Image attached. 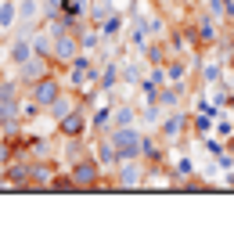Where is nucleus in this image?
<instances>
[{
    "label": "nucleus",
    "instance_id": "1",
    "mask_svg": "<svg viewBox=\"0 0 234 252\" xmlns=\"http://www.w3.org/2000/svg\"><path fill=\"white\" fill-rule=\"evenodd\" d=\"M68 177H72L76 191H101V184H104V169L94 158V152L76 158V162H68Z\"/></svg>",
    "mask_w": 234,
    "mask_h": 252
},
{
    "label": "nucleus",
    "instance_id": "2",
    "mask_svg": "<svg viewBox=\"0 0 234 252\" xmlns=\"http://www.w3.org/2000/svg\"><path fill=\"white\" fill-rule=\"evenodd\" d=\"M68 90V83H65V72L62 68H54V72H47L40 83H33V87H26V97H33L40 108H51L58 97H62Z\"/></svg>",
    "mask_w": 234,
    "mask_h": 252
},
{
    "label": "nucleus",
    "instance_id": "3",
    "mask_svg": "<svg viewBox=\"0 0 234 252\" xmlns=\"http://www.w3.org/2000/svg\"><path fill=\"white\" fill-rule=\"evenodd\" d=\"M148 169H151V162H144V158H123V162L115 166L112 180H115L119 191H137V188H144Z\"/></svg>",
    "mask_w": 234,
    "mask_h": 252
},
{
    "label": "nucleus",
    "instance_id": "4",
    "mask_svg": "<svg viewBox=\"0 0 234 252\" xmlns=\"http://www.w3.org/2000/svg\"><path fill=\"white\" fill-rule=\"evenodd\" d=\"M108 137L119 158H140V148H144V130L140 126H115V130H108Z\"/></svg>",
    "mask_w": 234,
    "mask_h": 252
},
{
    "label": "nucleus",
    "instance_id": "5",
    "mask_svg": "<svg viewBox=\"0 0 234 252\" xmlns=\"http://www.w3.org/2000/svg\"><path fill=\"white\" fill-rule=\"evenodd\" d=\"M187 130H191V112H187V108H169L166 119H162V126H159L155 133H159L166 144H180Z\"/></svg>",
    "mask_w": 234,
    "mask_h": 252
},
{
    "label": "nucleus",
    "instance_id": "6",
    "mask_svg": "<svg viewBox=\"0 0 234 252\" xmlns=\"http://www.w3.org/2000/svg\"><path fill=\"white\" fill-rule=\"evenodd\" d=\"M79 54H83V43H79V36H76V29H65V32H58L54 36V65L58 68H68Z\"/></svg>",
    "mask_w": 234,
    "mask_h": 252
},
{
    "label": "nucleus",
    "instance_id": "7",
    "mask_svg": "<svg viewBox=\"0 0 234 252\" xmlns=\"http://www.w3.org/2000/svg\"><path fill=\"white\" fill-rule=\"evenodd\" d=\"M224 22L220 18H213L209 11H198V18H195V32H198V43H202V51H209V47H220L224 43Z\"/></svg>",
    "mask_w": 234,
    "mask_h": 252
},
{
    "label": "nucleus",
    "instance_id": "8",
    "mask_svg": "<svg viewBox=\"0 0 234 252\" xmlns=\"http://www.w3.org/2000/svg\"><path fill=\"white\" fill-rule=\"evenodd\" d=\"M54 68H58V65H54L51 58H43V54H33L26 65H18V68H15V79H18L22 87H33V83H40L47 72H54Z\"/></svg>",
    "mask_w": 234,
    "mask_h": 252
},
{
    "label": "nucleus",
    "instance_id": "9",
    "mask_svg": "<svg viewBox=\"0 0 234 252\" xmlns=\"http://www.w3.org/2000/svg\"><path fill=\"white\" fill-rule=\"evenodd\" d=\"M33 54H36V51H33V36H29V32H11V40H7V47H4L7 65L18 68V65H26Z\"/></svg>",
    "mask_w": 234,
    "mask_h": 252
},
{
    "label": "nucleus",
    "instance_id": "10",
    "mask_svg": "<svg viewBox=\"0 0 234 252\" xmlns=\"http://www.w3.org/2000/svg\"><path fill=\"white\" fill-rule=\"evenodd\" d=\"M87 130H90V108L87 105H79L76 112H68L65 119H58V133H62L65 141H68V137H83Z\"/></svg>",
    "mask_w": 234,
    "mask_h": 252
},
{
    "label": "nucleus",
    "instance_id": "11",
    "mask_svg": "<svg viewBox=\"0 0 234 252\" xmlns=\"http://www.w3.org/2000/svg\"><path fill=\"white\" fill-rule=\"evenodd\" d=\"M94 158H98V162H101V169H104V173H115V166L123 162V158H119V152H115V144H112V137H108V133H101V137H98V148H94Z\"/></svg>",
    "mask_w": 234,
    "mask_h": 252
},
{
    "label": "nucleus",
    "instance_id": "12",
    "mask_svg": "<svg viewBox=\"0 0 234 252\" xmlns=\"http://www.w3.org/2000/svg\"><path fill=\"white\" fill-rule=\"evenodd\" d=\"M79 105H87V97H83V94H79V90H65V94H62V97H58V101H54V105H51V108H47V112H51V119L58 123V119H65V116H68V112H76Z\"/></svg>",
    "mask_w": 234,
    "mask_h": 252
},
{
    "label": "nucleus",
    "instance_id": "13",
    "mask_svg": "<svg viewBox=\"0 0 234 252\" xmlns=\"http://www.w3.org/2000/svg\"><path fill=\"white\" fill-rule=\"evenodd\" d=\"M119 83H123V65L119 62H101L98 65V87L108 94V90H115Z\"/></svg>",
    "mask_w": 234,
    "mask_h": 252
},
{
    "label": "nucleus",
    "instance_id": "14",
    "mask_svg": "<svg viewBox=\"0 0 234 252\" xmlns=\"http://www.w3.org/2000/svg\"><path fill=\"white\" fill-rule=\"evenodd\" d=\"M18 29V0H0V32L11 36Z\"/></svg>",
    "mask_w": 234,
    "mask_h": 252
},
{
    "label": "nucleus",
    "instance_id": "15",
    "mask_svg": "<svg viewBox=\"0 0 234 252\" xmlns=\"http://www.w3.org/2000/svg\"><path fill=\"white\" fill-rule=\"evenodd\" d=\"M33 51L36 54H43V58H54V32L47 29V22L33 32Z\"/></svg>",
    "mask_w": 234,
    "mask_h": 252
},
{
    "label": "nucleus",
    "instance_id": "16",
    "mask_svg": "<svg viewBox=\"0 0 234 252\" xmlns=\"http://www.w3.org/2000/svg\"><path fill=\"white\" fill-rule=\"evenodd\" d=\"M162 144H166V141H162L159 133H155V137L144 133V148H140V158H144V162H151V166H159V162H162Z\"/></svg>",
    "mask_w": 234,
    "mask_h": 252
},
{
    "label": "nucleus",
    "instance_id": "17",
    "mask_svg": "<svg viewBox=\"0 0 234 252\" xmlns=\"http://www.w3.org/2000/svg\"><path fill=\"white\" fill-rule=\"evenodd\" d=\"M112 112H115V108H108V105H101V108H94V112H90V130L98 133V137H101V133H108L112 126H115V123H112Z\"/></svg>",
    "mask_w": 234,
    "mask_h": 252
},
{
    "label": "nucleus",
    "instance_id": "18",
    "mask_svg": "<svg viewBox=\"0 0 234 252\" xmlns=\"http://www.w3.org/2000/svg\"><path fill=\"white\" fill-rule=\"evenodd\" d=\"M205 11L220 22H234V0H205Z\"/></svg>",
    "mask_w": 234,
    "mask_h": 252
},
{
    "label": "nucleus",
    "instance_id": "19",
    "mask_svg": "<svg viewBox=\"0 0 234 252\" xmlns=\"http://www.w3.org/2000/svg\"><path fill=\"white\" fill-rule=\"evenodd\" d=\"M115 11H119V7H115L112 0H90V15H87V18L94 22V26H101L108 15H115Z\"/></svg>",
    "mask_w": 234,
    "mask_h": 252
},
{
    "label": "nucleus",
    "instance_id": "20",
    "mask_svg": "<svg viewBox=\"0 0 234 252\" xmlns=\"http://www.w3.org/2000/svg\"><path fill=\"white\" fill-rule=\"evenodd\" d=\"M112 123H115V126H137V123H140V112L130 108V105H115ZM115 126H112V130H115Z\"/></svg>",
    "mask_w": 234,
    "mask_h": 252
},
{
    "label": "nucleus",
    "instance_id": "21",
    "mask_svg": "<svg viewBox=\"0 0 234 252\" xmlns=\"http://www.w3.org/2000/svg\"><path fill=\"white\" fill-rule=\"evenodd\" d=\"M166 58H169V47L162 40H151L148 47H144V62L148 65H166Z\"/></svg>",
    "mask_w": 234,
    "mask_h": 252
},
{
    "label": "nucleus",
    "instance_id": "22",
    "mask_svg": "<svg viewBox=\"0 0 234 252\" xmlns=\"http://www.w3.org/2000/svg\"><path fill=\"white\" fill-rule=\"evenodd\" d=\"M166 76H169V83H184L187 79V65H184L180 54H169L166 58Z\"/></svg>",
    "mask_w": 234,
    "mask_h": 252
},
{
    "label": "nucleus",
    "instance_id": "23",
    "mask_svg": "<svg viewBox=\"0 0 234 252\" xmlns=\"http://www.w3.org/2000/svg\"><path fill=\"white\" fill-rule=\"evenodd\" d=\"M123 22H126V11H115V15H108V18L101 22V36H104V40L119 36V32H123Z\"/></svg>",
    "mask_w": 234,
    "mask_h": 252
},
{
    "label": "nucleus",
    "instance_id": "24",
    "mask_svg": "<svg viewBox=\"0 0 234 252\" xmlns=\"http://www.w3.org/2000/svg\"><path fill=\"white\" fill-rule=\"evenodd\" d=\"M162 119H166V108L162 105H144V112H140V123H144L148 130H159Z\"/></svg>",
    "mask_w": 234,
    "mask_h": 252
},
{
    "label": "nucleus",
    "instance_id": "25",
    "mask_svg": "<svg viewBox=\"0 0 234 252\" xmlns=\"http://www.w3.org/2000/svg\"><path fill=\"white\" fill-rule=\"evenodd\" d=\"M213 123H216V116H209V112H191V130H195L198 137H209V133H213Z\"/></svg>",
    "mask_w": 234,
    "mask_h": 252
},
{
    "label": "nucleus",
    "instance_id": "26",
    "mask_svg": "<svg viewBox=\"0 0 234 252\" xmlns=\"http://www.w3.org/2000/svg\"><path fill=\"white\" fill-rule=\"evenodd\" d=\"M202 83H224V65H220L216 58L202 62Z\"/></svg>",
    "mask_w": 234,
    "mask_h": 252
},
{
    "label": "nucleus",
    "instance_id": "27",
    "mask_svg": "<svg viewBox=\"0 0 234 252\" xmlns=\"http://www.w3.org/2000/svg\"><path fill=\"white\" fill-rule=\"evenodd\" d=\"M18 94H22V83H18V79H0V101L18 105Z\"/></svg>",
    "mask_w": 234,
    "mask_h": 252
},
{
    "label": "nucleus",
    "instance_id": "28",
    "mask_svg": "<svg viewBox=\"0 0 234 252\" xmlns=\"http://www.w3.org/2000/svg\"><path fill=\"white\" fill-rule=\"evenodd\" d=\"M140 79H144V65H137V62H123V83L140 87Z\"/></svg>",
    "mask_w": 234,
    "mask_h": 252
},
{
    "label": "nucleus",
    "instance_id": "29",
    "mask_svg": "<svg viewBox=\"0 0 234 252\" xmlns=\"http://www.w3.org/2000/svg\"><path fill=\"white\" fill-rule=\"evenodd\" d=\"M202 148L209 152V158H220V155L227 152V148H224V137H213V133H209V137H202Z\"/></svg>",
    "mask_w": 234,
    "mask_h": 252
},
{
    "label": "nucleus",
    "instance_id": "30",
    "mask_svg": "<svg viewBox=\"0 0 234 252\" xmlns=\"http://www.w3.org/2000/svg\"><path fill=\"white\" fill-rule=\"evenodd\" d=\"M173 177H180V180L195 177V162H191L187 155H180V158H177V166H173Z\"/></svg>",
    "mask_w": 234,
    "mask_h": 252
},
{
    "label": "nucleus",
    "instance_id": "31",
    "mask_svg": "<svg viewBox=\"0 0 234 252\" xmlns=\"http://www.w3.org/2000/svg\"><path fill=\"white\" fill-rule=\"evenodd\" d=\"M62 4H65V0H43V22H51V18L62 15Z\"/></svg>",
    "mask_w": 234,
    "mask_h": 252
},
{
    "label": "nucleus",
    "instance_id": "32",
    "mask_svg": "<svg viewBox=\"0 0 234 252\" xmlns=\"http://www.w3.org/2000/svg\"><path fill=\"white\" fill-rule=\"evenodd\" d=\"M231 133H234V123L220 119V123H216V137H231Z\"/></svg>",
    "mask_w": 234,
    "mask_h": 252
},
{
    "label": "nucleus",
    "instance_id": "33",
    "mask_svg": "<svg viewBox=\"0 0 234 252\" xmlns=\"http://www.w3.org/2000/svg\"><path fill=\"white\" fill-rule=\"evenodd\" d=\"M216 166H220V169H227V173H231V169H234V155H231V152H224V155L216 158Z\"/></svg>",
    "mask_w": 234,
    "mask_h": 252
},
{
    "label": "nucleus",
    "instance_id": "34",
    "mask_svg": "<svg viewBox=\"0 0 234 252\" xmlns=\"http://www.w3.org/2000/svg\"><path fill=\"white\" fill-rule=\"evenodd\" d=\"M11 155H15V152H11V144H7V141H0V169L7 166V158H11Z\"/></svg>",
    "mask_w": 234,
    "mask_h": 252
},
{
    "label": "nucleus",
    "instance_id": "35",
    "mask_svg": "<svg viewBox=\"0 0 234 252\" xmlns=\"http://www.w3.org/2000/svg\"><path fill=\"white\" fill-rule=\"evenodd\" d=\"M169 4H173V0H159V7H169Z\"/></svg>",
    "mask_w": 234,
    "mask_h": 252
},
{
    "label": "nucleus",
    "instance_id": "36",
    "mask_svg": "<svg viewBox=\"0 0 234 252\" xmlns=\"http://www.w3.org/2000/svg\"><path fill=\"white\" fill-rule=\"evenodd\" d=\"M231 62H234V58H231Z\"/></svg>",
    "mask_w": 234,
    "mask_h": 252
}]
</instances>
